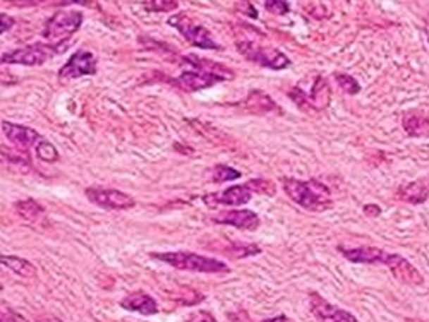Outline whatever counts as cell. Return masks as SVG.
Segmentation results:
<instances>
[{
	"mask_svg": "<svg viewBox=\"0 0 429 322\" xmlns=\"http://www.w3.org/2000/svg\"><path fill=\"white\" fill-rule=\"evenodd\" d=\"M184 64L191 65V70H184L180 76L172 79V84L180 88L182 91L196 93L201 89H208L211 86L220 84V82L234 79V72L232 69L225 65L218 64V62L208 60V58L196 57V55H186Z\"/></svg>",
	"mask_w": 429,
	"mask_h": 322,
	"instance_id": "1",
	"label": "cell"
},
{
	"mask_svg": "<svg viewBox=\"0 0 429 322\" xmlns=\"http://www.w3.org/2000/svg\"><path fill=\"white\" fill-rule=\"evenodd\" d=\"M280 182L290 201L299 204L304 210L321 213V211H328L333 207L332 191L320 180H299L294 176H282Z\"/></svg>",
	"mask_w": 429,
	"mask_h": 322,
	"instance_id": "2",
	"label": "cell"
},
{
	"mask_svg": "<svg viewBox=\"0 0 429 322\" xmlns=\"http://www.w3.org/2000/svg\"><path fill=\"white\" fill-rule=\"evenodd\" d=\"M153 259H158L163 264L172 266V268L180 271H192V273H230V268L223 261L218 259L206 257L187 250H170V252H151Z\"/></svg>",
	"mask_w": 429,
	"mask_h": 322,
	"instance_id": "3",
	"label": "cell"
},
{
	"mask_svg": "<svg viewBox=\"0 0 429 322\" xmlns=\"http://www.w3.org/2000/svg\"><path fill=\"white\" fill-rule=\"evenodd\" d=\"M82 13L80 11H62V13L54 14L46 21L45 30H43V38L50 41V45L68 46L66 43L70 37L80 31L82 25Z\"/></svg>",
	"mask_w": 429,
	"mask_h": 322,
	"instance_id": "4",
	"label": "cell"
},
{
	"mask_svg": "<svg viewBox=\"0 0 429 322\" xmlns=\"http://www.w3.org/2000/svg\"><path fill=\"white\" fill-rule=\"evenodd\" d=\"M290 100L297 103L302 110H313V112H321L330 105L332 98V88H330L328 79L323 76H314L311 91L304 89L302 86H294L289 91Z\"/></svg>",
	"mask_w": 429,
	"mask_h": 322,
	"instance_id": "5",
	"label": "cell"
},
{
	"mask_svg": "<svg viewBox=\"0 0 429 322\" xmlns=\"http://www.w3.org/2000/svg\"><path fill=\"white\" fill-rule=\"evenodd\" d=\"M237 52L246 57V60L271 70H283L290 67V58L273 46H261L254 41H237Z\"/></svg>",
	"mask_w": 429,
	"mask_h": 322,
	"instance_id": "6",
	"label": "cell"
},
{
	"mask_svg": "<svg viewBox=\"0 0 429 322\" xmlns=\"http://www.w3.org/2000/svg\"><path fill=\"white\" fill-rule=\"evenodd\" d=\"M167 25L175 27V30L179 31V33L182 34L191 45L198 46V49L222 50V45H218V43L213 40L210 31H208L201 22L194 21V19H192L191 15H187L186 13H180L168 18Z\"/></svg>",
	"mask_w": 429,
	"mask_h": 322,
	"instance_id": "7",
	"label": "cell"
},
{
	"mask_svg": "<svg viewBox=\"0 0 429 322\" xmlns=\"http://www.w3.org/2000/svg\"><path fill=\"white\" fill-rule=\"evenodd\" d=\"M66 46L58 45H43V43H33V45L21 46L13 52L2 55V64H18L27 65V67H37L45 64L46 60H52L57 53L64 52Z\"/></svg>",
	"mask_w": 429,
	"mask_h": 322,
	"instance_id": "8",
	"label": "cell"
},
{
	"mask_svg": "<svg viewBox=\"0 0 429 322\" xmlns=\"http://www.w3.org/2000/svg\"><path fill=\"white\" fill-rule=\"evenodd\" d=\"M86 198L97 206L110 211H125L136 206V201L125 192L117 188H104V187H88L85 191Z\"/></svg>",
	"mask_w": 429,
	"mask_h": 322,
	"instance_id": "9",
	"label": "cell"
},
{
	"mask_svg": "<svg viewBox=\"0 0 429 322\" xmlns=\"http://www.w3.org/2000/svg\"><path fill=\"white\" fill-rule=\"evenodd\" d=\"M98 70L97 57L88 50H77L58 70V79L69 81L82 76H94Z\"/></svg>",
	"mask_w": 429,
	"mask_h": 322,
	"instance_id": "10",
	"label": "cell"
},
{
	"mask_svg": "<svg viewBox=\"0 0 429 322\" xmlns=\"http://www.w3.org/2000/svg\"><path fill=\"white\" fill-rule=\"evenodd\" d=\"M254 192L249 187V183H242V186H232L222 192H213V194H206L203 201L206 206H244L253 199Z\"/></svg>",
	"mask_w": 429,
	"mask_h": 322,
	"instance_id": "11",
	"label": "cell"
},
{
	"mask_svg": "<svg viewBox=\"0 0 429 322\" xmlns=\"http://www.w3.org/2000/svg\"><path fill=\"white\" fill-rule=\"evenodd\" d=\"M309 309L318 322H359L352 314L332 305L318 292L309 293Z\"/></svg>",
	"mask_w": 429,
	"mask_h": 322,
	"instance_id": "12",
	"label": "cell"
},
{
	"mask_svg": "<svg viewBox=\"0 0 429 322\" xmlns=\"http://www.w3.org/2000/svg\"><path fill=\"white\" fill-rule=\"evenodd\" d=\"M211 221L215 225H227L234 226L237 230H247L254 231L259 228V216L251 210H232V211H222V213L211 216Z\"/></svg>",
	"mask_w": 429,
	"mask_h": 322,
	"instance_id": "13",
	"label": "cell"
},
{
	"mask_svg": "<svg viewBox=\"0 0 429 322\" xmlns=\"http://www.w3.org/2000/svg\"><path fill=\"white\" fill-rule=\"evenodd\" d=\"M385 266L392 271L393 276H395L400 283H405V285H411V286H421L424 283L423 274H421L419 271L407 261V259L402 257V255L387 254Z\"/></svg>",
	"mask_w": 429,
	"mask_h": 322,
	"instance_id": "14",
	"label": "cell"
},
{
	"mask_svg": "<svg viewBox=\"0 0 429 322\" xmlns=\"http://www.w3.org/2000/svg\"><path fill=\"white\" fill-rule=\"evenodd\" d=\"M2 132L14 146H18L19 149H30V148H37L38 143L42 141V136L38 134L35 129L26 127V125H19L13 124V122H2Z\"/></svg>",
	"mask_w": 429,
	"mask_h": 322,
	"instance_id": "15",
	"label": "cell"
},
{
	"mask_svg": "<svg viewBox=\"0 0 429 322\" xmlns=\"http://www.w3.org/2000/svg\"><path fill=\"white\" fill-rule=\"evenodd\" d=\"M337 249L347 261L354 262V264H385V259H387L388 254L383 249H378V247H354V249H347L344 245H338Z\"/></svg>",
	"mask_w": 429,
	"mask_h": 322,
	"instance_id": "16",
	"label": "cell"
},
{
	"mask_svg": "<svg viewBox=\"0 0 429 322\" xmlns=\"http://www.w3.org/2000/svg\"><path fill=\"white\" fill-rule=\"evenodd\" d=\"M120 307L131 310V312L143 314V316H155V314H158V304L155 302V298L149 297L144 292H132L129 295H125L120 300Z\"/></svg>",
	"mask_w": 429,
	"mask_h": 322,
	"instance_id": "17",
	"label": "cell"
},
{
	"mask_svg": "<svg viewBox=\"0 0 429 322\" xmlns=\"http://www.w3.org/2000/svg\"><path fill=\"white\" fill-rule=\"evenodd\" d=\"M395 198L402 202L423 204L429 199V183L426 180H414V182L402 183L395 192Z\"/></svg>",
	"mask_w": 429,
	"mask_h": 322,
	"instance_id": "18",
	"label": "cell"
},
{
	"mask_svg": "<svg viewBox=\"0 0 429 322\" xmlns=\"http://www.w3.org/2000/svg\"><path fill=\"white\" fill-rule=\"evenodd\" d=\"M402 127L407 136L426 137V136H429V117L423 112L411 110V112L404 113Z\"/></svg>",
	"mask_w": 429,
	"mask_h": 322,
	"instance_id": "19",
	"label": "cell"
},
{
	"mask_svg": "<svg viewBox=\"0 0 429 322\" xmlns=\"http://www.w3.org/2000/svg\"><path fill=\"white\" fill-rule=\"evenodd\" d=\"M14 210L18 216H21L26 223L31 225H37V223L45 221L46 214L45 210L40 202H37L35 199H25V201H18L14 204Z\"/></svg>",
	"mask_w": 429,
	"mask_h": 322,
	"instance_id": "20",
	"label": "cell"
},
{
	"mask_svg": "<svg viewBox=\"0 0 429 322\" xmlns=\"http://www.w3.org/2000/svg\"><path fill=\"white\" fill-rule=\"evenodd\" d=\"M244 108L247 112L256 113V115H263V113H270L273 110H278L277 103L271 100V96L263 91H251L249 96L244 101Z\"/></svg>",
	"mask_w": 429,
	"mask_h": 322,
	"instance_id": "21",
	"label": "cell"
},
{
	"mask_svg": "<svg viewBox=\"0 0 429 322\" xmlns=\"http://www.w3.org/2000/svg\"><path fill=\"white\" fill-rule=\"evenodd\" d=\"M2 264L21 278H27V280L37 278V268L27 259L18 257V255H2Z\"/></svg>",
	"mask_w": 429,
	"mask_h": 322,
	"instance_id": "22",
	"label": "cell"
},
{
	"mask_svg": "<svg viewBox=\"0 0 429 322\" xmlns=\"http://www.w3.org/2000/svg\"><path fill=\"white\" fill-rule=\"evenodd\" d=\"M222 252L232 255V257H235V259H244V257H251V255L261 254V249H259L258 245H254V243L235 242V243H232V245L225 247Z\"/></svg>",
	"mask_w": 429,
	"mask_h": 322,
	"instance_id": "23",
	"label": "cell"
},
{
	"mask_svg": "<svg viewBox=\"0 0 429 322\" xmlns=\"http://www.w3.org/2000/svg\"><path fill=\"white\" fill-rule=\"evenodd\" d=\"M237 179H241V172L228 167V165H215V167L211 168V182L223 183Z\"/></svg>",
	"mask_w": 429,
	"mask_h": 322,
	"instance_id": "24",
	"label": "cell"
},
{
	"mask_svg": "<svg viewBox=\"0 0 429 322\" xmlns=\"http://www.w3.org/2000/svg\"><path fill=\"white\" fill-rule=\"evenodd\" d=\"M333 79L337 81L338 88H340L344 93H347V94H357V93L361 91L359 81H357L356 77L350 76V74L335 72V74H333Z\"/></svg>",
	"mask_w": 429,
	"mask_h": 322,
	"instance_id": "25",
	"label": "cell"
},
{
	"mask_svg": "<svg viewBox=\"0 0 429 322\" xmlns=\"http://www.w3.org/2000/svg\"><path fill=\"white\" fill-rule=\"evenodd\" d=\"M249 187L253 188L254 194L258 195H268V198H273L277 194V186H275L273 180L268 179H251L247 180Z\"/></svg>",
	"mask_w": 429,
	"mask_h": 322,
	"instance_id": "26",
	"label": "cell"
},
{
	"mask_svg": "<svg viewBox=\"0 0 429 322\" xmlns=\"http://www.w3.org/2000/svg\"><path fill=\"white\" fill-rule=\"evenodd\" d=\"M35 153H37L38 158H40L42 161H46V163H54V161L58 160L57 148L45 139H42L40 143H38V146L35 148Z\"/></svg>",
	"mask_w": 429,
	"mask_h": 322,
	"instance_id": "27",
	"label": "cell"
},
{
	"mask_svg": "<svg viewBox=\"0 0 429 322\" xmlns=\"http://www.w3.org/2000/svg\"><path fill=\"white\" fill-rule=\"evenodd\" d=\"M143 6L149 13H170L179 7V2L177 0H148V2H143Z\"/></svg>",
	"mask_w": 429,
	"mask_h": 322,
	"instance_id": "28",
	"label": "cell"
},
{
	"mask_svg": "<svg viewBox=\"0 0 429 322\" xmlns=\"http://www.w3.org/2000/svg\"><path fill=\"white\" fill-rule=\"evenodd\" d=\"M265 9L275 15H285L290 13V4L285 0H266Z\"/></svg>",
	"mask_w": 429,
	"mask_h": 322,
	"instance_id": "29",
	"label": "cell"
},
{
	"mask_svg": "<svg viewBox=\"0 0 429 322\" xmlns=\"http://www.w3.org/2000/svg\"><path fill=\"white\" fill-rule=\"evenodd\" d=\"M187 322H216V319L213 314L208 312V310H199V312L189 316Z\"/></svg>",
	"mask_w": 429,
	"mask_h": 322,
	"instance_id": "30",
	"label": "cell"
},
{
	"mask_svg": "<svg viewBox=\"0 0 429 322\" xmlns=\"http://www.w3.org/2000/svg\"><path fill=\"white\" fill-rule=\"evenodd\" d=\"M227 316H228V319H230V322H253L249 314H247L244 309L232 310V312H228Z\"/></svg>",
	"mask_w": 429,
	"mask_h": 322,
	"instance_id": "31",
	"label": "cell"
},
{
	"mask_svg": "<svg viewBox=\"0 0 429 322\" xmlns=\"http://www.w3.org/2000/svg\"><path fill=\"white\" fill-rule=\"evenodd\" d=\"M0 322H30V321H27L26 317H23L21 314L14 312V310H4Z\"/></svg>",
	"mask_w": 429,
	"mask_h": 322,
	"instance_id": "32",
	"label": "cell"
},
{
	"mask_svg": "<svg viewBox=\"0 0 429 322\" xmlns=\"http://www.w3.org/2000/svg\"><path fill=\"white\" fill-rule=\"evenodd\" d=\"M2 26H0V31H2V33H7V31H11V27L14 26V19L11 18V15H7V14H2Z\"/></svg>",
	"mask_w": 429,
	"mask_h": 322,
	"instance_id": "33",
	"label": "cell"
},
{
	"mask_svg": "<svg viewBox=\"0 0 429 322\" xmlns=\"http://www.w3.org/2000/svg\"><path fill=\"white\" fill-rule=\"evenodd\" d=\"M364 214L373 216V218H375V216H380L381 214V207L376 206V204H366V206H364Z\"/></svg>",
	"mask_w": 429,
	"mask_h": 322,
	"instance_id": "34",
	"label": "cell"
},
{
	"mask_svg": "<svg viewBox=\"0 0 429 322\" xmlns=\"http://www.w3.org/2000/svg\"><path fill=\"white\" fill-rule=\"evenodd\" d=\"M263 322H294V321L289 319L287 316H277V317H271V319H265Z\"/></svg>",
	"mask_w": 429,
	"mask_h": 322,
	"instance_id": "35",
	"label": "cell"
},
{
	"mask_svg": "<svg viewBox=\"0 0 429 322\" xmlns=\"http://www.w3.org/2000/svg\"><path fill=\"white\" fill-rule=\"evenodd\" d=\"M409 322H428V321H423V319H409Z\"/></svg>",
	"mask_w": 429,
	"mask_h": 322,
	"instance_id": "36",
	"label": "cell"
},
{
	"mask_svg": "<svg viewBox=\"0 0 429 322\" xmlns=\"http://www.w3.org/2000/svg\"><path fill=\"white\" fill-rule=\"evenodd\" d=\"M426 34H428V41H429V22H428V26H426Z\"/></svg>",
	"mask_w": 429,
	"mask_h": 322,
	"instance_id": "37",
	"label": "cell"
}]
</instances>
